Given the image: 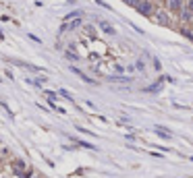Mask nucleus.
<instances>
[{"label":"nucleus","mask_w":193,"mask_h":178,"mask_svg":"<svg viewBox=\"0 0 193 178\" xmlns=\"http://www.w3.org/2000/svg\"><path fill=\"white\" fill-rule=\"evenodd\" d=\"M137 11L141 15H152V2H147V0H143V2H139Z\"/></svg>","instance_id":"obj_1"},{"label":"nucleus","mask_w":193,"mask_h":178,"mask_svg":"<svg viewBox=\"0 0 193 178\" xmlns=\"http://www.w3.org/2000/svg\"><path fill=\"white\" fill-rule=\"evenodd\" d=\"M79 25H81V19H73V21H69V23H65L63 27H60V31H71V29H77Z\"/></svg>","instance_id":"obj_2"},{"label":"nucleus","mask_w":193,"mask_h":178,"mask_svg":"<svg viewBox=\"0 0 193 178\" xmlns=\"http://www.w3.org/2000/svg\"><path fill=\"white\" fill-rule=\"evenodd\" d=\"M100 27H102V31H106L108 35H114V33H116V29L112 27V25H108L106 21H100Z\"/></svg>","instance_id":"obj_3"},{"label":"nucleus","mask_w":193,"mask_h":178,"mask_svg":"<svg viewBox=\"0 0 193 178\" xmlns=\"http://www.w3.org/2000/svg\"><path fill=\"white\" fill-rule=\"evenodd\" d=\"M156 21L160 23V25H168V23H170V21H168V15H166V13H158V15H156Z\"/></svg>","instance_id":"obj_4"},{"label":"nucleus","mask_w":193,"mask_h":178,"mask_svg":"<svg viewBox=\"0 0 193 178\" xmlns=\"http://www.w3.org/2000/svg\"><path fill=\"white\" fill-rule=\"evenodd\" d=\"M71 70H73V73H77V75H79V77H81V79H83V81H85V83H91V85L95 83V81H93V79H89V77H87V75H83V73H81V70H77L75 66H73Z\"/></svg>","instance_id":"obj_5"},{"label":"nucleus","mask_w":193,"mask_h":178,"mask_svg":"<svg viewBox=\"0 0 193 178\" xmlns=\"http://www.w3.org/2000/svg\"><path fill=\"white\" fill-rule=\"evenodd\" d=\"M13 170L15 172H23L25 170V162H23V159H17V162L13 164Z\"/></svg>","instance_id":"obj_6"},{"label":"nucleus","mask_w":193,"mask_h":178,"mask_svg":"<svg viewBox=\"0 0 193 178\" xmlns=\"http://www.w3.org/2000/svg\"><path fill=\"white\" fill-rule=\"evenodd\" d=\"M110 81H118V83H131L129 77H110Z\"/></svg>","instance_id":"obj_7"},{"label":"nucleus","mask_w":193,"mask_h":178,"mask_svg":"<svg viewBox=\"0 0 193 178\" xmlns=\"http://www.w3.org/2000/svg\"><path fill=\"white\" fill-rule=\"evenodd\" d=\"M168 6L172 8V11H177V8L181 6V0H168Z\"/></svg>","instance_id":"obj_8"},{"label":"nucleus","mask_w":193,"mask_h":178,"mask_svg":"<svg viewBox=\"0 0 193 178\" xmlns=\"http://www.w3.org/2000/svg\"><path fill=\"white\" fill-rule=\"evenodd\" d=\"M125 4H129V6H139V0H122Z\"/></svg>","instance_id":"obj_9"},{"label":"nucleus","mask_w":193,"mask_h":178,"mask_svg":"<svg viewBox=\"0 0 193 178\" xmlns=\"http://www.w3.org/2000/svg\"><path fill=\"white\" fill-rule=\"evenodd\" d=\"M189 19H191V13L185 11V13H183V21H189Z\"/></svg>","instance_id":"obj_10"},{"label":"nucleus","mask_w":193,"mask_h":178,"mask_svg":"<svg viewBox=\"0 0 193 178\" xmlns=\"http://www.w3.org/2000/svg\"><path fill=\"white\" fill-rule=\"evenodd\" d=\"M67 58H71V60H77V54H73V52H67Z\"/></svg>","instance_id":"obj_11"},{"label":"nucleus","mask_w":193,"mask_h":178,"mask_svg":"<svg viewBox=\"0 0 193 178\" xmlns=\"http://www.w3.org/2000/svg\"><path fill=\"white\" fill-rule=\"evenodd\" d=\"M60 95H65V97H69V100H71V93L65 91V89H60Z\"/></svg>","instance_id":"obj_12"},{"label":"nucleus","mask_w":193,"mask_h":178,"mask_svg":"<svg viewBox=\"0 0 193 178\" xmlns=\"http://www.w3.org/2000/svg\"><path fill=\"white\" fill-rule=\"evenodd\" d=\"M187 8H189V13H193V0H189V6Z\"/></svg>","instance_id":"obj_13"}]
</instances>
